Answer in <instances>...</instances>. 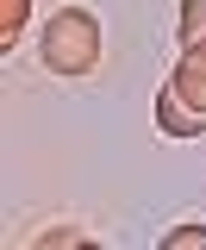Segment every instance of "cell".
<instances>
[{"label": "cell", "instance_id": "cell-1", "mask_svg": "<svg viewBox=\"0 0 206 250\" xmlns=\"http://www.w3.org/2000/svg\"><path fill=\"white\" fill-rule=\"evenodd\" d=\"M156 125L169 138H200L206 131V44H187L156 88Z\"/></svg>", "mask_w": 206, "mask_h": 250}, {"label": "cell", "instance_id": "cell-2", "mask_svg": "<svg viewBox=\"0 0 206 250\" xmlns=\"http://www.w3.org/2000/svg\"><path fill=\"white\" fill-rule=\"evenodd\" d=\"M100 62V25L82 6H62L57 19L44 25V69L50 75H88Z\"/></svg>", "mask_w": 206, "mask_h": 250}, {"label": "cell", "instance_id": "cell-3", "mask_svg": "<svg viewBox=\"0 0 206 250\" xmlns=\"http://www.w3.org/2000/svg\"><path fill=\"white\" fill-rule=\"evenodd\" d=\"M25 19H31V0H0V50H13V44H19Z\"/></svg>", "mask_w": 206, "mask_h": 250}, {"label": "cell", "instance_id": "cell-4", "mask_svg": "<svg viewBox=\"0 0 206 250\" xmlns=\"http://www.w3.org/2000/svg\"><path fill=\"white\" fill-rule=\"evenodd\" d=\"M181 50L187 44H206V0H181Z\"/></svg>", "mask_w": 206, "mask_h": 250}, {"label": "cell", "instance_id": "cell-5", "mask_svg": "<svg viewBox=\"0 0 206 250\" xmlns=\"http://www.w3.org/2000/svg\"><path fill=\"white\" fill-rule=\"evenodd\" d=\"M163 250H206V225H175V231H163Z\"/></svg>", "mask_w": 206, "mask_h": 250}]
</instances>
